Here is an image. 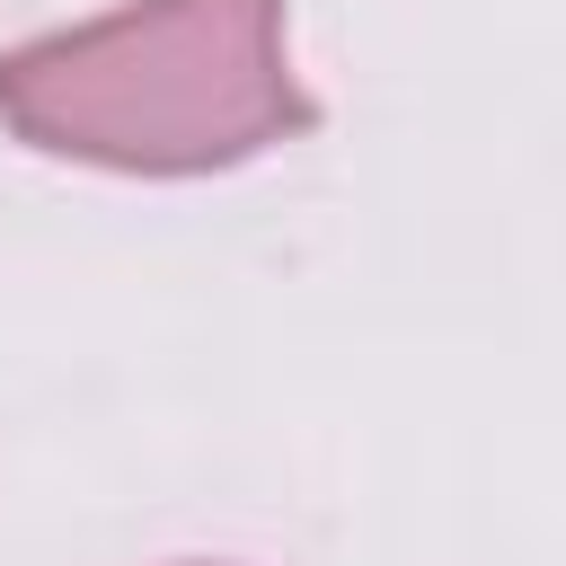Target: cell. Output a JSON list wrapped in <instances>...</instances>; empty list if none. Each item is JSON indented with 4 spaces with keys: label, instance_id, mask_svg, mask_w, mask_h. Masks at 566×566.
<instances>
[{
    "label": "cell",
    "instance_id": "6da1fadb",
    "mask_svg": "<svg viewBox=\"0 0 566 566\" xmlns=\"http://www.w3.org/2000/svg\"><path fill=\"white\" fill-rule=\"evenodd\" d=\"M283 0H124L0 53V124L115 177H212L310 133Z\"/></svg>",
    "mask_w": 566,
    "mask_h": 566
}]
</instances>
